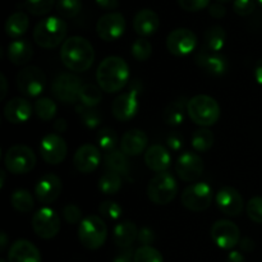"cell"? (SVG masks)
<instances>
[{
    "label": "cell",
    "instance_id": "56",
    "mask_svg": "<svg viewBox=\"0 0 262 262\" xmlns=\"http://www.w3.org/2000/svg\"><path fill=\"white\" fill-rule=\"evenodd\" d=\"M53 128L56 133H63V132H66L67 128H68V124H67L66 119H61L60 118V119H58L54 122Z\"/></svg>",
    "mask_w": 262,
    "mask_h": 262
},
{
    "label": "cell",
    "instance_id": "6",
    "mask_svg": "<svg viewBox=\"0 0 262 262\" xmlns=\"http://www.w3.org/2000/svg\"><path fill=\"white\" fill-rule=\"evenodd\" d=\"M178 193V183L173 174L164 171L158 173L147 184V196L152 204L164 206L176 199Z\"/></svg>",
    "mask_w": 262,
    "mask_h": 262
},
{
    "label": "cell",
    "instance_id": "11",
    "mask_svg": "<svg viewBox=\"0 0 262 262\" xmlns=\"http://www.w3.org/2000/svg\"><path fill=\"white\" fill-rule=\"evenodd\" d=\"M46 86V76L41 68L27 66L17 74V87L27 97H37Z\"/></svg>",
    "mask_w": 262,
    "mask_h": 262
},
{
    "label": "cell",
    "instance_id": "13",
    "mask_svg": "<svg viewBox=\"0 0 262 262\" xmlns=\"http://www.w3.org/2000/svg\"><path fill=\"white\" fill-rule=\"evenodd\" d=\"M211 239L222 250H233L241 241V230L230 220H217L211 227Z\"/></svg>",
    "mask_w": 262,
    "mask_h": 262
},
{
    "label": "cell",
    "instance_id": "31",
    "mask_svg": "<svg viewBox=\"0 0 262 262\" xmlns=\"http://www.w3.org/2000/svg\"><path fill=\"white\" fill-rule=\"evenodd\" d=\"M30 26L28 15L23 12H15L5 20V33L12 38H19L25 35Z\"/></svg>",
    "mask_w": 262,
    "mask_h": 262
},
{
    "label": "cell",
    "instance_id": "16",
    "mask_svg": "<svg viewBox=\"0 0 262 262\" xmlns=\"http://www.w3.org/2000/svg\"><path fill=\"white\" fill-rule=\"evenodd\" d=\"M96 32L106 42L117 41L125 32V18L122 13H106L96 23Z\"/></svg>",
    "mask_w": 262,
    "mask_h": 262
},
{
    "label": "cell",
    "instance_id": "7",
    "mask_svg": "<svg viewBox=\"0 0 262 262\" xmlns=\"http://www.w3.org/2000/svg\"><path fill=\"white\" fill-rule=\"evenodd\" d=\"M142 91V86L138 81L132 82L129 90L127 92H123L119 96L114 99L112 104V114L119 122H128L136 117L140 107V96Z\"/></svg>",
    "mask_w": 262,
    "mask_h": 262
},
{
    "label": "cell",
    "instance_id": "4",
    "mask_svg": "<svg viewBox=\"0 0 262 262\" xmlns=\"http://www.w3.org/2000/svg\"><path fill=\"white\" fill-rule=\"evenodd\" d=\"M67 23L59 17H46L33 28V40L40 48L54 49L64 42Z\"/></svg>",
    "mask_w": 262,
    "mask_h": 262
},
{
    "label": "cell",
    "instance_id": "59",
    "mask_svg": "<svg viewBox=\"0 0 262 262\" xmlns=\"http://www.w3.org/2000/svg\"><path fill=\"white\" fill-rule=\"evenodd\" d=\"M8 245V235L5 232H2L0 233V250L4 251L5 247H7Z\"/></svg>",
    "mask_w": 262,
    "mask_h": 262
},
{
    "label": "cell",
    "instance_id": "58",
    "mask_svg": "<svg viewBox=\"0 0 262 262\" xmlns=\"http://www.w3.org/2000/svg\"><path fill=\"white\" fill-rule=\"evenodd\" d=\"M255 79L258 84H262V59L257 61L255 67Z\"/></svg>",
    "mask_w": 262,
    "mask_h": 262
},
{
    "label": "cell",
    "instance_id": "5",
    "mask_svg": "<svg viewBox=\"0 0 262 262\" xmlns=\"http://www.w3.org/2000/svg\"><path fill=\"white\" fill-rule=\"evenodd\" d=\"M78 238L84 248L96 251L104 246L107 238V228L97 215L86 216L78 225Z\"/></svg>",
    "mask_w": 262,
    "mask_h": 262
},
{
    "label": "cell",
    "instance_id": "42",
    "mask_svg": "<svg viewBox=\"0 0 262 262\" xmlns=\"http://www.w3.org/2000/svg\"><path fill=\"white\" fill-rule=\"evenodd\" d=\"M135 262H164L163 255L151 246H141L135 251Z\"/></svg>",
    "mask_w": 262,
    "mask_h": 262
},
{
    "label": "cell",
    "instance_id": "35",
    "mask_svg": "<svg viewBox=\"0 0 262 262\" xmlns=\"http://www.w3.org/2000/svg\"><path fill=\"white\" fill-rule=\"evenodd\" d=\"M78 101L83 106L96 107L102 101V90L99 86H96V84H83L81 91H79Z\"/></svg>",
    "mask_w": 262,
    "mask_h": 262
},
{
    "label": "cell",
    "instance_id": "44",
    "mask_svg": "<svg viewBox=\"0 0 262 262\" xmlns=\"http://www.w3.org/2000/svg\"><path fill=\"white\" fill-rule=\"evenodd\" d=\"M99 214L109 220H119L123 215V209L118 202L104 201L99 206Z\"/></svg>",
    "mask_w": 262,
    "mask_h": 262
},
{
    "label": "cell",
    "instance_id": "28",
    "mask_svg": "<svg viewBox=\"0 0 262 262\" xmlns=\"http://www.w3.org/2000/svg\"><path fill=\"white\" fill-rule=\"evenodd\" d=\"M138 229L136 224L129 220H124V222L118 223L113 229V241L115 245L120 248H129L133 245L136 239H137Z\"/></svg>",
    "mask_w": 262,
    "mask_h": 262
},
{
    "label": "cell",
    "instance_id": "53",
    "mask_svg": "<svg viewBox=\"0 0 262 262\" xmlns=\"http://www.w3.org/2000/svg\"><path fill=\"white\" fill-rule=\"evenodd\" d=\"M95 3L105 10H114L119 7V0H95Z\"/></svg>",
    "mask_w": 262,
    "mask_h": 262
},
{
    "label": "cell",
    "instance_id": "25",
    "mask_svg": "<svg viewBox=\"0 0 262 262\" xmlns=\"http://www.w3.org/2000/svg\"><path fill=\"white\" fill-rule=\"evenodd\" d=\"M160 26V19L156 12L151 9H142L133 18V30L141 37H150Z\"/></svg>",
    "mask_w": 262,
    "mask_h": 262
},
{
    "label": "cell",
    "instance_id": "34",
    "mask_svg": "<svg viewBox=\"0 0 262 262\" xmlns=\"http://www.w3.org/2000/svg\"><path fill=\"white\" fill-rule=\"evenodd\" d=\"M215 142V136L209 128H200L194 130L192 136V147L197 152H207L212 148Z\"/></svg>",
    "mask_w": 262,
    "mask_h": 262
},
{
    "label": "cell",
    "instance_id": "2",
    "mask_svg": "<svg viewBox=\"0 0 262 262\" xmlns=\"http://www.w3.org/2000/svg\"><path fill=\"white\" fill-rule=\"evenodd\" d=\"M96 81L100 89L107 94H115L123 90L129 81V67L119 56H107L99 64Z\"/></svg>",
    "mask_w": 262,
    "mask_h": 262
},
{
    "label": "cell",
    "instance_id": "33",
    "mask_svg": "<svg viewBox=\"0 0 262 262\" xmlns=\"http://www.w3.org/2000/svg\"><path fill=\"white\" fill-rule=\"evenodd\" d=\"M122 176L115 171L107 170L106 173L102 174L99 179V189L101 193L112 196V194H117L122 188Z\"/></svg>",
    "mask_w": 262,
    "mask_h": 262
},
{
    "label": "cell",
    "instance_id": "46",
    "mask_svg": "<svg viewBox=\"0 0 262 262\" xmlns=\"http://www.w3.org/2000/svg\"><path fill=\"white\" fill-rule=\"evenodd\" d=\"M63 217L68 224L74 225L82 222V210L77 205L68 204L63 207Z\"/></svg>",
    "mask_w": 262,
    "mask_h": 262
},
{
    "label": "cell",
    "instance_id": "9",
    "mask_svg": "<svg viewBox=\"0 0 262 262\" xmlns=\"http://www.w3.org/2000/svg\"><path fill=\"white\" fill-rule=\"evenodd\" d=\"M4 165L9 173L26 174L36 165V155L30 147L25 145L12 146L4 156Z\"/></svg>",
    "mask_w": 262,
    "mask_h": 262
},
{
    "label": "cell",
    "instance_id": "41",
    "mask_svg": "<svg viewBox=\"0 0 262 262\" xmlns=\"http://www.w3.org/2000/svg\"><path fill=\"white\" fill-rule=\"evenodd\" d=\"M130 53H132V56L137 61H146L152 55V45L148 40L140 37L132 43Z\"/></svg>",
    "mask_w": 262,
    "mask_h": 262
},
{
    "label": "cell",
    "instance_id": "19",
    "mask_svg": "<svg viewBox=\"0 0 262 262\" xmlns=\"http://www.w3.org/2000/svg\"><path fill=\"white\" fill-rule=\"evenodd\" d=\"M63 183L58 176L48 173L41 177L35 186V196L41 204H53L60 196Z\"/></svg>",
    "mask_w": 262,
    "mask_h": 262
},
{
    "label": "cell",
    "instance_id": "24",
    "mask_svg": "<svg viewBox=\"0 0 262 262\" xmlns=\"http://www.w3.org/2000/svg\"><path fill=\"white\" fill-rule=\"evenodd\" d=\"M148 138L143 130L130 129L123 135L120 141V150L127 156H138L146 152Z\"/></svg>",
    "mask_w": 262,
    "mask_h": 262
},
{
    "label": "cell",
    "instance_id": "3",
    "mask_svg": "<svg viewBox=\"0 0 262 262\" xmlns=\"http://www.w3.org/2000/svg\"><path fill=\"white\" fill-rule=\"evenodd\" d=\"M187 114L194 124L201 128L216 124L220 118V106L214 97L209 95H196L188 100Z\"/></svg>",
    "mask_w": 262,
    "mask_h": 262
},
{
    "label": "cell",
    "instance_id": "54",
    "mask_svg": "<svg viewBox=\"0 0 262 262\" xmlns=\"http://www.w3.org/2000/svg\"><path fill=\"white\" fill-rule=\"evenodd\" d=\"M239 247L243 252H253L256 248L255 241L251 239V238L245 237L239 241Z\"/></svg>",
    "mask_w": 262,
    "mask_h": 262
},
{
    "label": "cell",
    "instance_id": "45",
    "mask_svg": "<svg viewBox=\"0 0 262 262\" xmlns=\"http://www.w3.org/2000/svg\"><path fill=\"white\" fill-rule=\"evenodd\" d=\"M246 212L253 223L262 224V197H252L246 205Z\"/></svg>",
    "mask_w": 262,
    "mask_h": 262
},
{
    "label": "cell",
    "instance_id": "39",
    "mask_svg": "<svg viewBox=\"0 0 262 262\" xmlns=\"http://www.w3.org/2000/svg\"><path fill=\"white\" fill-rule=\"evenodd\" d=\"M96 140L99 148L104 151L105 154L110 152V151H114L115 147H117V133H115L114 129H112V128L109 127H105L102 128V129H100L99 132H97Z\"/></svg>",
    "mask_w": 262,
    "mask_h": 262
},
{
    "label": "cell",
    "instance_id": "18",
    "mask_svg": "<svg viewBox=\"0 0 262 262\" xmlns=\"http://www.w3.org/2000/svg\"><path fill=\"white\" fill-rule=\"evenodd\" d=\"M217 209L229 217L239 216L245 209V201L239 192L233 187H223L215 196Z\"/></svg>",
    "mask_w": 262,
    "mask_h": 262
},
{
    "label": "cell",
    "instance_id": "62",
    "mask_svg": "<svg viewBox=\"0 0 262 262\" xmlns=\"http://www.w3.org/2000/svg\"><path fill=\"white\" fill-rule=\"evenodd\" d=\"M256 2H257V3H258V4H260V5H261V7H262V0H256Z\"/></svg>",
    "mask_w": 262,
    "mask_h": 262
},
{
    "label": "cell",
    "instance_id": "55",
    "mask_svg": "<svg viewBox=\"0 0 262 262\" xmlns=\"http://www.w3.org/2000/svg\"><path fill=\"white\" fill-rule=\"evenodd\" d=\"M227 262H246V258L239 251H232V252L228 255Z\"/></svg>",
    "mask_w": 262,
    "mask_h": 262
},
{
    "label": "cell",
    "instance_id": "48",
    "mask_svg": "<svg viewBox=\"0 0 262 262\" xmlns=\"http://www.w3.org/2000/svg\"><path fill=\"white\" fill-rule=\"evenodd\" d=\"M179 7L186 12H200L210 5V0H178Z\"/></svg>",
    "mask_w": 262,
    "mask_h": 262
},
{
    "label": "cell",
    "instance_id": "20",
    "mask_svg": "<svg viewBox=\"0 0 262 262\" xmlns=\"http://www.w3.org/2000/svg\"><path fill=\"white\" fill-rule=\"evenodd\" d=\"M101 163V152L100 148L91 143L82 145L74 152L73 165L79 173L90 174L96 170Z\"/></svg>",
    "mask_w": 262,
    "mask_h": 262
},
{
    "label": "cell",
    "instance_id": "61",
    "mask_svg": "<svg viewBox=\"0 0 262 262\" xmlns=\"http://www.w3.org/2000/svg\"><path fill=\"white\" fill-rule=\"evenodd\" d=\"M216 2H217V3H222V4H223V3H229V2H234V0H216Z\"/></svg>",
    "mask_w": 262,
    "mask_h": 262
},
{
    "label": "cell",
    "instance_id": "36",
    "mask_svg": "<svg viewBox=\"0 0 262 262\" xmlns=\"http://www.w3.org/2000/svg\"><path fill=\"white\" fill-rule=\"evenodd\" d=\"M10 204L18 212L27 214L35 207V200L27 189H17L10 196Z\"/></svg>",
    "mask_w": 262,
    "mask_h": 262
},
{
    "label": "cell",
    "instance_id": "12",
    "mask_svg": "<svg viewBox=\"0 0 262 262\" xmlns=\"http://www.w3.org/2000/svg\"><path fill=\"white\" fill-rule=\"evenodd\" d=\"M32 229L41 239H53L60 232V217L51 207H41L32 216Z\"/></svg>",
    "mask_w": 262,
    "mask_h": 262
},
{
    "label": "cell",
    "instance_id": "51",
    "mask_svg": "<svg viewBox=\"0 0 262 262\" xmlns=\"http://www.w3.org/2000/svg\"><path fill=\"white\" fill-rule=\"evenodd\" d=\"M166 146L171 151L177 152V151H181L183 148V140L178 135L173 133V135L168 136V138H166Z\"/></svg>",
    "mask_w": 262,
    "mask_h": 262
},
{
    "label": "cell",
    "instance_id": "23",
    "mask_svg": "<svg viewBox=\"0 0 262 262\" xmlns=\"http://www.w3.org/2000/svg\"><path fill=\"white\" fill-rule=\"evenodd\" d=\"M196 64L211 76H223L228 69V60L219 53L205 50L196 55Z\"/></svg>",
    "mask_w": 262,
    "mask_h": 262
},
{
    "label": "cell",
    "instance_id": "63",
    "mask_svg": "<svg viewBox=\"0 0 262 262\" xmlns=\"http://www.w3.org/2000/svg\"><path fill=\"white\" fill-rule=\"evenodd\" d=\"M0 262H7V261H5V260H2Z\"/></svg>",
    "mask_w": 262,
    "mask_h": 262
},
{
    "label": "cell",
    "instance_id": "60",
    "mask_svg": "<svg viewBox=\"0 0 262 262\" xmlns=\"http://www.w3.org/2000/svg\"><path fill=\"white\" fill-rule=\"evenodd\" d=\"M0 188H3V186H4V182H5V171L4 170H0Z\"/></svg>",
    "mask_w": 262,
    "mask_h": 262
},
{
    "label": "cell",
    "instance_id": "21",
    "mask_svg": "<svg viewBox=\"0 0 262 262\" xmlns=\"http://www.w3.org/2000/svg\"><path fill=\"white\" fill-rule=\"evenodd\" d=\"M33 107L23 97H14L9 100L4 106V117L12 124H23L28 122L30 118L32 117Z\"/></svg>",
    "mask_w": 262,
    "mask_h": 262
},
{
    "label": "cell",
    "instance_id": "17",
    "mask_svg": "<svg viewBox=\"0 0 262 262\" xmlns=\"http://www.w3.org/2000/svg\"><path fill=\"white\" fill-rule=\"evenodd\" d=\"M204 160L201 159V156L194 152L187 151L177 159L176 173L184 182L191 183V182L197 181L204 173Z\"/></svg>",
    "mask_w": 262,
    "mask_h": 262
},
{
    "label": "cell",
    "instance_id": "14",
    "mask_svg": "<svg viewBox=\"0 0 262 262\" xmlns=\"http://www.w3.org/2000/svg\"><path fill=\"white\" fill-rule=\"evenodd\" d=\"M197 45V36L188 28H177L166 37V48L171 55L187 56L193 53Z\"/></svg>",
    "mask_w": 262,
    "mask_h": 262
},
{
    "label": "cell",
    "instance_id": "32",
    "mask_svg": "<svg viewBox=\"0 0 262 262\" xmlns=\"http://www.w3.org/2000/svg\"><path fill=\"white\" fill-rule=\"evenodd\" d=\"M104 163L110 171H115L120 176H127L128 171H129L128 156L122 150H114L105 154Z\"/></svg>",
    "mask_w": 262,
    "mask_h": 262
},
{
    "label": "cell",
    "instance_id": "47",
    "mask_svg": "<svg viewBox=\"0 0 262 262\" xmlns=\"http://www.w3.org/2000/svg\"><path fill=\"white\" fill-rule=\"evenodd\" d=\"M233 9L241 17H246L255 12L256 0H234Z\"/></svg>",
    "mask_w": 262,
    "mask_h": 262
},
{
    "label": "cell",
    "instance_id": "50",
    "mask_svg": "<svg viewBox=\"0 0 262 262\" xmlns=\"http://www.w3.org/2000/svg\"><path fill=\"white\" fill-rule=\"evenodd\" d=\"M209 13L212 18L216 19H222L227 15V8L222 4V3H214V4L209 5Z\"/></svg>",
    "mask_w": 262,
    "mask_h": 262
},
{
    "label": "cell",
    "instance_id": "1",
    "mask_svg": "<svg viewBox=\"0 0 262 262\" xmlns=\"http://www.w3.org/2000/svg\"><path fill=\"white\" fill-rule=\"evenodd\" d=\"M60 59L67 69L72 72L89 71L95 60L94 46L87 38L72 36L67 38L60 49Z\"/></svg>",
    "mask_w": 262,
    "mask_h": 262
},
{
    "label": "cell",
    "instance_id": "37",
    "mask_svg": "<svg viewBox=\"0 0 262 262\" xmlns=\"http://www.w3.org/2000/svg\"><path fill=\"white\" fill-rule=\"evenodd\" d=\"M76 112L78 113L82 123L87 128H90V129H95V128H97L101 124L102 115L100 113V110L96 109V107H87L79 104L76 106Z\"/></svg>",
    "mask_w": 262,
    "mask_h": 262
},
{
    "label": "cell",
    "instance_id": "40",
    "mask_svg": "<svg viewBox=\"0 0 262 262\" xmlns=\"http://www.w3.org/2000/svg\"><path fill=\"white\" fill-rule=\"evenodd\" d=\"M82 0H58L56 12L63 18H74L81 13Z\"/></svg>",
    "mask_w": 262,
    "mask_h": 262
},
{
    "label": "cell",
    "instance_id": "10",
    "mask_svg": "<svg viewBox=\"0 0 262 262\" xmlns=\"http://www.w3.org/2000/svg\"><path fill=\"white\" fill-rule=\"evenodd\" d=\"M79 77L73 73H61L56 77L51 84V94L58 101L72 105L78 101L79 91L82 89Z\"/></svg>",
    "mask_w": 262,
    "mask_h": 262
},
{
    "label": "cell",
    "instance_id": "26",
    "mask_svg": "<svg viewBox=\"0 0 262 262\" xmlns=\"http://www.w3.org/2000/svg\"><path fill=\"white\" fill-rule=\"evenodd\" d=\"M145 163L148 169L156 173H164L171 164V155L163 145H152L146 150Z\"/></svg>",
    "mask_w": 262,
    "mask_h": 262
},
{
    "label": "cell",
    "instance_id": "8",
    "mask_svg": "<svg viewBox=\"0 0 262 262\" xmlns=\"http://www.w3.org/2000/svg\"><path fill=\"white\" fill-rule=\"evenodd\" d=\"M214 200V192L210 184L197 182L186 187L182 193V204L186 209L193 212L205 211L210 207Z\"/></svg>",
    "mask_w": 262,
    "mask_h": 262
},
{
    "label": "cell",
    "instance_id": "30",
    "mask_svg": "<svg viewBox=\"0 0 262 262\" xmlns=\"http://www.w3.org/2000/svg\"><path fill=\"white\" fill-rule=\"evenodd\" d=\"M227 42V32L222 26H212L204 33V49L211 53H220Z\"/></svg>",
    "mask_w": 262,
    "mask_h": 262
},
{
    "label": "cell",
    "instance_id": "38",
    "mask_svg": "<svg viewBox=\"0 0 262 262\" xmlns=\"http://www.w3.org/2000/svg\"><path fill=\"white\" fill-rule=\"evenodd\" d=\"M33 110H35L36 115L40 118L43 122H49V120L54 119V117L56 115L58 112V107L56 104L49 97H40L35 101L33 105Z\"/></svg>",
    "mask_w": 262,
    "mask_h": 262
},
{
    "label": "cell",
    "instance_id": "15",
    "mask_svg": "<svg viewBox=\"0 0 262 262\" xmlns=\"http://www.w3.org/2000/svg\"><path fill=\"white\" fill-rule=\"evenodd\" d=\"M68 152L66 140L58 133H49L41 140L40 154L43 161L50 165H59L63 163Z\"/></svg>",
    "mask_w": 262,
    "mask_h": 262
},
{
    "label": "cell",
    "instance_id": "49",
    "mask_svg": "<svg viewBox=\"0 0 262 262\" xmlns=\"http://www.w3.org/2000/svg\"><path fill=\"white\" fill-rule=\"evenodd\" d=\"M137 241L140 242L141 246H151L155 241V233L152 229L147 227H143L138 230Z\"/></svg>",
    "mask_w": 262,
    "mask_h": 262
},
{
    "label": "cell",
    "instance_id": "27",
    "mask_svg": "<svg viewBox=\"0 0 262 262\" xmlns=\"http://www.w3.org/2000/svg\"><path fill=\"white\" fill-rule=\"evenodd\" d=\"M7 56L14 66H26L33 56V49L30 41L17 38L8 45Z\"/></svg>",
    "mask_w": 262,
    "mask_h": 262
},
{
    "label": "cell",
    "instance_id": "43",
    "mask_svg": "<svg viewBox=\"0 0 262 262\" xmlns=\"http://www.w3.org/2000/svg\"><path fill=\"white\" fill-rule=\"evenodd\" d=\"M55 0H26L25 5L28 12L33 15L48 14L53 9Z\"/></svg>",
    "mask_w": 262,
    "mask_h": 262
},
{
    "label": "cell",
    "instance_id": "22",
    "mask_svg": "<svg viewBox=\"0 0 262 262\" xmlns=\"http://www.w3.org/2000/svg\"><path fill=\"white\" fill-rule=\"evenodd\" d=\"M8 262H41V253L30 241H15L10 246L7 256Z\"/></svg>",
    "mask_w": 262,
    "mask_h": 262
},
{
    "label": "cell",
    "instance_id": "52",
    "mask_svg": "<svg viewBox=\"0 0 262 262\" xmlns=\"http://www.w3.org/2000/svg\"><path fill=\"white\" fill-rule=\"evenodd\" d=\"M113 262H135V253L130 248H124L120 253H118Z\"/></svg>",
    "mask_w": 262,
    "mask_h": 262
},
{
    "label": "cell",
    "instance_id": "29",
    "mask_svg": "<svg viewBox=\"0 0 262 262\" xmlns=\"http://www.w3.org/2000/svg\"><path fill=\"white\" fill-rule=\"evenodd\" d=\"M187 101L186 99L181 97V99L171 101L168 106L164 109L163 113V120L165 124L170 125V127H177V125L182 124L186 119L187 113Z\"/></svg>",
    "mask_w": 262,
    "mask_h": 262
},
{
    "label": "cell",
    "instance_id": "57",
    "mask_svg": "<svg viewBox=\"0 0 262 262\" xmlns=\"http://www.w3.org/2000/svg\"><path fill=\"white\" fill-rule=\"evenodd\" d=\"M0 86H2V89H0V91H2V94H0V100H4L5 96H7V92H8V82H7V78H5L4 74H0Z\"/></svg>",
    "mask_w": 262,
    "mask_h": 262
}]
</instances>
